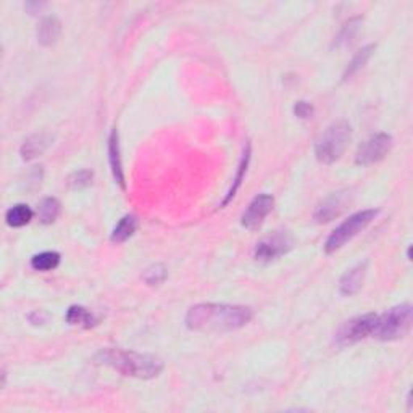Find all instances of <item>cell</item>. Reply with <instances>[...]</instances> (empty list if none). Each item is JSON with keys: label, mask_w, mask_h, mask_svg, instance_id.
I'll return each instance as SVG.
<instances>
[{"label": "cell", "mask_w": 413, "mask_h": 413, "mask_svg": "<svg viewBox=\"0 0 413 413\" xmlns=\"http://www.w3.org/2000/svg\"><path fill=\"white\" fill-rule=\"evenodd\" d=\"M376 318V313H367L352 319H347L346 323H342L341 326H339L336 336H334V342H336L339 347H346L370 337L373 334V329H375Z\"/></svg>", "instance_id": "6"}, {"label": "cell", "mask_w": 413, "mask_h": 413, "mask_svg": "<svg viewBox=\"0 0 413 413\" xmlns=\"http://www.w3.org/2000/svg\"><path fill=\"white\" fill-rule=\"evenodd\" d=\"M360 26H362V18L360 17H355V18L349 19V21L342 26L341 31H339L337 36L334 37L333 47L341 49V47L349 46V44H351L353 39H355Z\"/></svg>", "instance_id": "20"}, {"label": "cell", "mask_w": 413, "mask_h": 413, "mask_svg": "<svg viewBox=\"0 0 413 413\" xmlns=\"http://www.w3.org/2000/svg\"><path fill=\"white\" fill-rule=\"evenodd\" d=\"M92 178H94V175H92V171L89 170L76 171V173H73L70 178H68V188L73 191L85 189L87 186L92 184Z\"/></svg>", "instance_id": "24"}, {"label": "cell", "mask_w": 413, "mask_h": 413, "mask_svg": "<svg viewBox=\"0 0 413 413\" xmlns=\"http://www.w3.org/2000/svg\"><path fill=\"white\" fill-rule=\"evenodd\" d=\"M58 265H60V254L51 252V250L36 254L31 258V267L33 270H36V272H52Z\"/></svg>", "instance_id": "21"}, {"label": "cell", "mask_w": 413, "mask_h": 413, "mask_svg": "<svg viewBox=\"0 0 413 413\" xmlns=\"http://www.w3.org/2000/svg\"><path fill=\"white\" fill-rule=\"evenodd\" d=\"M413 308L410 304H401L387 310L383 315H378L373 337L380 341H399L405 337L412 328Z\"/></svg>", "instance_id": "4"}, {"label": "cell", "mask_w": 413, "mask_h": 413, "mask_svg": "<svg viewBox=\"0 0 413 413\" xmlns=\"http://www.w3.org/2000/svg\"><path fill=\"white\" fill-rule=\"evenodd\" d=\"M294 113H296V116L302 118V120H307V118H312L313 115V107L306 100H299L294 105Z\"/></svg>", "instance_id": "25"}, {"label": "cell", "mask_w": 413, "mask_h": 413, "mask_svg": "<svg viewBox=\"0 0 413 413\" xmlns=\"http://www.w3.org/2000/svg\"><path fill=\"white\" fill-rule=\"evenodd\" d=\"M53 137L47 132H37V134L29 136L26 141L23 142L21 149H19V154H21L23 160H34L37 157H41L44 152H46L49 147L52 146Z\"/></svg>", "instance_id": "12"}, {"label": "cell", "mask_w": 413, "mask_h": 413, "mask_svg": "<svg viewBox=\"0 0 413 413\" xmlns=\"http://www.w3.org/2000/svg\"><path fill=\"white\" fill-rule=\"evenodd\" d=\"M37 42L41 46H53L62 34V21L57 17H46L37 26Z\"/></svg>", "instance_id": "14"}, {"label": "cell", "mask_w": 413, "mask_h": 413, "mask_svg": "<svg viewBox=\"0 0 413 413\" xmlns=\"http://www.w3.org/2000/svg\"><path fill=\"white\" fill-rule=\"evenodd\" d=\"M67 322L71 326H80L85 329L94 328L97 324L96 315L82 306H71L67 310Z\"/></svg>", "instance_id": "15"}, {"label": "cell", "mask_w": 413, "mask_h": 413, "mask_svg": "<svg viewBox=\"0 0 413 413\" xmlns=\"http://www.w3.org/2000/svg\"><path fill=\"white\" fill-rule=\"evenodd\" d=\"M378 213H380V211L375 209H367L349 216L346 221H342V223L329 234L326 244H324V252L334 254L337 252L339 249H342L349 240H352L358 233H362V231L376 218Z\"/></svg>", "instance_id": "5"}, {"label": "cell", "mask_w": 413, "mask_h": 413, "mask_svg": "<svg viewBox=\"0 0 413 413\" xmlns=\"http://www.w3.org/2000/svg\"><path fill=\"white\" fill-rule=\"evenodd\" d=\"M392 136L386 134V132H380L368 137L365 142H362V146L358 147L355 154V164L360 166H368L373 164H378L385 157L389 154L392 149Z\"/></svg>", "instance_id": "7"}, {"label": "cell", "mask_w": 413, "mask_h": 413, "mask_svg": "<svg viewBox=\"0 0 413 413\" xmlns=\"http://www.w3.org/2000/svg\"><path fill=\"white\" fill-rule=\"evenodd\" d=\"M62 210V204L60 200L55 197H46L41 200V204L37 206V216L39 221L42 225H52L55 223V220L58 218Z\"/></svg>", "instance_id": "19"}, {"label": "cell", "mask_w": 413, "mask_h": 413, "mask_svg": "<svg viewBox=\"0 0 413 413\" xmlns=\"http://www.w3.org/2000/svg\"><path fill=\"white\" fill-rule=\"evenodd\" d=\"M29 322L33 324H44L49 322V315L46 312H42V310H36V312L29 315Z\"/></svg>", "instance_id": "26"}, {"label": "cell", "mask_w": 413, "mask_h": 413, "mask_svg": "<svg viewBox=\"0 0 413 413\" xmlns=\"http://www.w3.org/2000/svg\"><path fill=\"white\" fill-rule=\"evenodd\" d=\"M136 229H137V218L134 215H126L123 216V218L116 223L115 228H113L110 239L113 243L121 244L130 239L131 236L136 233Z\"/></svg>", "instance_id": "17"}, {"label": "cell", "mask_w": 413, "mask_h": 413, "mask_svg": "<svg viewBox=\"0 0 413 413\" xmlns=\"http://www.w3.org/2000/svg\"><path fill=\"white\" fill-rule=\"evenodd\" d=\"M367 268L368 262H360L342 274V278L339 279V291H341L342 296L351 297L360 291L367 276Z\"/></svg>", "instance_id": "11"}, {"label": "cell", "mask_w": 413, "mask_h": 413, "mask_svg": "<svg viewBox=\"0 0 413 413\" xmlns=\"http://www.w3.org/2000/svg\"><path fill=\"white\" fill-rule=\"evenodd\" d=\"M34 211L26 204H17L10 206L5 213V221L10 228H23L33 220Z\"/></svg>", "instance_id": "16"}, {"label": "cell", "mask_w": 413, "mask_h": 413, "mask_svg": "<svg viewBox=\"0 0 413 413\" xmlns=\"http://www.w3.org/2000/svg\"><path fill=\"white\" fill-rule=\"evenodd\" d=\"M108 160H110V168L113 173V178L118 184L121 186V189H126L125 183V173H123V164L120 155V141H118V131L113 130L108 137Z\"/></svg>", "instance_id": "13"}, {"label": "cell", "mask_w": 413, "mask_h": 413, "mask_svg": "<svg viewBox=\"0 0 413 413\" xmlns=\"http://www.w3.org/2000/svg\"><path fill=\"white\" fill-rule=\"evenodd\" d=\"M274 206V199L270 194H260L249 204L247 210L244 211L240 223L245 229L255 231L263 225V221L270 215Z\"/></svg>", "instance_id": "10"}, {"label": "cell", "mask_w": 413, "mask_h": 413, "mask_svg": "<svg viewBox=\"0 0 413 413\" xmlns=\"http://www.w3.org/2000/svg\"><path fill=\"white\" fill-rule=\"evenodd\" d=\"M352 137V128L347 121H336L326 128L315 144V155L318 161L331 165L337 161L346 152Z\"/></svg>", "instance_id": "3"}, {"label": "cell", "mask_w": 413, "mask_h": 413, "mask_svg": "<svg viewBox=\"0 0 413 413\" xmlns=\"http://www.w3.org/2000/svg\"><path fill=\"white\" fill-rule=\"evenodd\" d=\"M166 276H168V270H166L165 265L157 263L146 270L144 274H142V279L150 286H159V284L165 281Z\"/></svg>", "instance_id": "23"}, {"label": "cell", "mask_w": 413, "mask_h": 413, "mask_svg": "<svg viewBox=\"0 0 413 413\" xmlns=\"http://www.w3.org/2000/svg\"><path fill=\"white\" fill-rule=\"evenodd\" d=\"M97 362L113 368L123 376L136 378V380H152L164 370V362L159 357L116 347L100 351Z\"/></svg>", "instance_id": "2"}, {"label": "cell", "mask_w": 413, "mask_h": 413, "mask_svg": "<svg viewBox=\"0 0 413 413\" xmlns=\"http://www.w3.org/2000/svg\"><path fill=\"white\" fill-rule=\"evenodd\" d=\"M252 319V310L229 304H197L186 315V326L191 331L226 333L244 328Z\"/></svg>", "instance_id": "1"}, {"label": "cell", "mask_w": 413, "mask_h": 413, "mask_svg": "<svg viewBox=\"0 0 413 413\" xmlns=\"http://www.w3.org/2000/svg\"><path fill=\"white\" fill-rule=\"evenodd\" d=\"M292 249V239L288 233H283V231H278L268 238L260 240V243L255 245L254 257L255 260L263 263H270L273 260L283 257L284 254H288L289 250Z\"/></svg>", "instance_id": "8"}, {"label": "cell", "mask_w": 413, "mask_h": 413, "mask_svg": "<svg viewBox=\"0 0 413 413\" xmlns=\"http://www.w3.org/2000/svg\"><path fill=\"white\" fill-rule=\"evenodd\" d=\"M249 161H250V144L245 146V150H244V155H243V160H240L239 164V168H238V173H236V178L233 181V186H231L228 195H226L223 202H221V206H225L226 204L229 202L231 199L234 197L236 193H238V189L240 188V184H243V179L245 173H247V166H249Z\"/></svg>", "instance_id": "22"}, {"label": "cell", "mask_w": 413, "mask_h": 413, "mask_svg": "<svg viewBox=\"0 0 413 413\" xmlns=\"http://www.w3.org/2000/svg\"><path fill=\"white\" fill-rule=\"evenodd\" d=\"M375 49L376 46L370 44V46H365L362 51H358L355 55H353L352 60L349 62L346 71H344L342 75V81H349L353 75H357V73L367 65V62L370 60V57L373 55V52H375Z\"/></svg>", "instance_id": "18"}, {"label": "cell", "mask_w": 413, "mask_h": 413, "mask_svg": "<svg viewBox=\"0 0 413 413\" xmlns=\"http://www.w3.org/2000/svg\"><path fill=\"white\" fill-rule=\"evenodd\" d=\"M352 189H342L337 191V193H333L317 206V210L313 213V220L317 223H329V221L341 216L349 209V205L352 204Z\"/></svg>", "instance_id": "9"}]
</instances>
